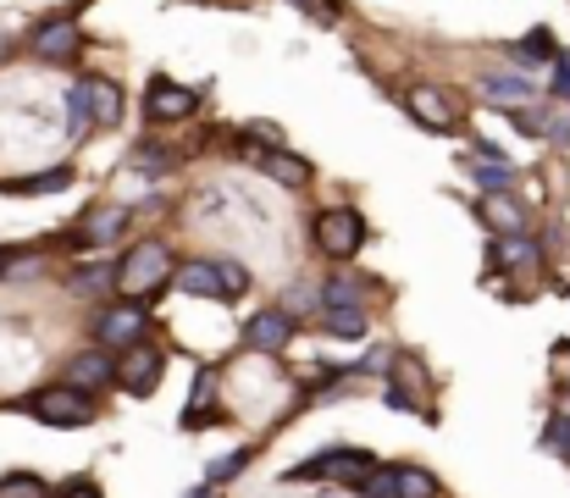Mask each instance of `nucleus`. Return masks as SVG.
<instances>
[{
	"label": "nucleus",
	"instance_id": "obj_11",
	"mask_svg": "<svg viewBox=\"0 0 570 498\" xmlns=\"http://www.w3.org/2000/svg\"><path fill=\"white\" fill-rule=\"evenodd\" d=\"M61 382H72V388H83V393H95V388H111V382H117V360H111V349H100V343H95V349L72 354Z\"/></svg>",
	"mask_w": 570,
	"mask_h": 498
},
{
	"label": "nucleus",
	"instance_id": "obj_10",
	"mask_svg": "<svg viewBox=\"0 0 570 498\" xmlns=\"http://www.w3.org/2000/svg\"><path fill=\"white\" fill-rule=\"evenodd\" d=\"M78 50H83V33H78L72 17H50V22L33 28V56L39 61H72Z\"/></svg>",
	"mask_w": 570,
	"mask_h": 498
},
{
	"label": "nucleus",
	"instance_id": "obj_20",
	"mask_svg": "<svg viewBox=\"0 0 570 498\" xmlns=\"http://www.w3.org/2000/svg\"><path fill=\"white\" fill-rule=\"evenodd\" d=\"M67 183H72V172H67V166H56V172H39V177H17V183H6V194L33 199V194H56V188H67Z\"/></svg>",
	"mask_w": 570,
	"mask_h": 498
},
{
	"label": "nucleus",
	"instance_id": "obj_26",
	"mask_svg": "<svg viewBox=\"0 0 570 498\" xmlns=\"http://www.w3.org/2000/svg\"><path fill=\"white\" fill-rule=\"evenodd\" d=\"M134 166H139V172H150V177H161V172H173V156H167V145L139 139V145H134Z\"/></svg>",
	"mask_w": 570,
	"mask_h": 498
},
{
	"label": "nucleus",
	"instance_id": "obj_33",
	"mask_svg": "<svg viewBox=\"0 0 570 498\" xmlns=\"http://www.w3.org/2000/svg\"><path fill=\"white\" fill-rule=\"evenodd\" d=\"M6 266H11V255H6V250H0V272H6Z\"/></svg>",
	"mask_w": 570,
	"mask_h": 498
},
{
	"label": "nucleus",
	"instance_id": "obj_31",
	"mask_svg": "<svg viewBox=\"0 0 570 498\" xmlns=\"http://www.w3.org/2000/svg\"><path fill=\"white\" fill-rule=\"evenodd\" d=\"M554 95L570 100V56H554Z\"/></svg>",
	"mask_w": 570,
	"mask_h": 498
},
{
	"label": "nucleus",
	"instance_id": "obj_2",
	"mask_svg": "<svg viewBox=\"0 0 570 498\" xmlns=\"http://www.w3.org/2000/svg\"><path fill=\"white\" fill-rule=\"evenodd\" d=\"M22 416H33L45 427H89L95 421V393H83L72 382H50V388L22 399Z\"/></svg>",
	"mask_w": 570,
	"mask_h": 498
},
{
	"label": "nucleus",
	"instance_id": "obj_14",
	"mask_svg": "<svg viewBox=\"0 0 570 498\" xmlns=\"http://www.w3.org/2000/svg\"><path fill=\"white\" fill-rule=\"evenodd\" d=\"M178 289L199 294V300H233V289L222 277V261H189V266H178Z\"/></svg>",
	"mask_w": 570,
	"mask_h": 498
},
{
	"label": "nucleus",
	"instance_id": "obj_13",
	"mask_svg": "<svg viewBox=\"0 0 570 498\" xmlns=\"http://www.w3.org/2000/svg\"><path fill=\"white\" fill-rule=\"evenodd\" d=\"M128 222H134V211H128V205H100V211L83 222V233H78L72 244H89V250H100V244H117V238L128 233Z\"/></svg>",
	"mask_w": 570,
	"mask_h": 498
},
{
	"label": "nucleus",
	"instance_id": "obj_3",
	"mask_svg": "<svg viewBox=\"0 0 570 498\" xmlns=\"http://www.w3.org/2000/svg\"><path fill=\"white\" fill-rule=\"evenodd\" d=\"M311 233H316V250H322V255L350 261V255L366 244V216L350 211V205H333V211H322V216L311 222Z\"/></svg>",
	"mask_w": 570,
	"mask_h": 498
},
{
	"label": "nucleus",
	"instance_id": "obj_15",
	"mask_svg": "<svg viewBox=\"0 0 570 498\" xmlns=\"http://www.w3.org/2000/svg\"><path fill=\"white\" fill-rule=\"evenodd\" d=\"M482 89H488V100H504V111L527 106V95H532V84H527V78H510V72H488Z\"/></svg>",
	"mask_w": 570,
	"mask_h": 498
},
{
	"label": "nucleus",
	"instance_id": "obj_12",
	"mask_svg": "<svg viewBox=\"0 0 570 498\" xmlns=\"http://www.w3.org/2000/svg\"><path fill=\"white\" fill-rule=\"evenodd\" d=\"M194 106H199V95L184 89V84H167V78H156L150 84V100H145V111L156 123H184V117H194Z\"/></svg>",
	"mask_w": 570,
	"mask_h": 498
},
{
	"label": "nucleus",
	"instance_id": "obj_25",
	"mask_svg": "<svg viewBox=\"0 0 570 498\" xmlns=\"http://www.w3.org/2000/svg\"><path fill=\"white\" fill-rule=\"evenodd\" d=\"M0 498H50V488L33 471H11V477H0Z\"/></svg>",
	"mask_w": 570,
	"mask_h": 498
},
{
	"label": "nucleus",
	"instance_id": "obj_30",
	"mask_svg": "<svg viewBox=\"0 0 570 498\" xmlns=\"http://www.w3.org/2000/svg\"><path fill=\"white\" fill-rule=\"evenodd\" d=\"M549 449H560V455L570 460V421L566 416H554V427H549Z\"/></svg>",
	"mask_w": 570,
	"mask_h": 498
},
{
	"label": "nucleus",
	"instance_id": "obj_23",
	"mask_svg": "<svg viewBox=\"0 0 570 498\" xmlns=\"http://www.w3.org/2000/svg\"><path fill=\"white\" fill-rule=\"evenodd\" d=\"M482 216H488V222H493L504 238H510V233H521V211H515L504 194H488V199H482Z\"/></svg>",
	"mask_w": 570,
	"mask_h": 498
},
{
	"label": "nucleus",
	"instance_id": "obj_7",
	"mask_svg": "<svg viewBox=\"0 0 570 498\" xmlns=\"http://www.w3.org/2000/svg\"><path fill=\"white\" fill-rule=\"evenodd\" d=\"M238 156L249 166H261L272 183H283V188H305L311 183V162H299V156H288L283 145H255V139H238Z\"/></svg>",
	"mask_w": 570,
	"mask_h": 498
},
{
	"label": "nucleus",
	"instance_id": "obj_24",
	"mask_svg": "<svg viewBox=\"0 0 570 498\" xmlns=\"http://www.w3.org/2000/svg\"><path fill=\"white\" fill-rule=\"evenodd\" d=\"M361 498H399V466H377L366 482H355Z\"/></svg>",
	"mask_w": 570,
	"mask_h": 498
},
{
	"label": "nucleus",
	"instance_id": "obj_16",
	"mask_svg": "<svg viewBox=\"0 0 570 498\" xmlns=\"http://www.w3.org/2000/svg\"><path fill=\"white\" fill-rule=\"evenodd\" d=\"M83 89H89L95 123H100V128H117V123H122V95H117V84H83Z\"/></svg>",
	"mask_w": 570,
	"mask_h": 498
},
{
	"label": "nucleus",
	"instance_id": "obj_17",
	"mask_svg": "<svg viewBox=\"0 0 570 498\" xmlns=\"http://www.w3.org/2000/svg\"><path fill=\"white\" fill-rule=\"evenodd\" d=\"M510 56H515L521 67H538V61H549V56H560V50H554V33H549V28H532L527 39L510 45Z\"/></svg>",
	"mask_w": 570,
	"mask_h": 498
},
{
	"label": "nucleus",
	"instance_id": "obj_9",
	"mask_svg": "<svg viewBox=\"0 0 570 498\" xmlns=\"http://www.w3.org/2000/svg\"><path fill=\"white\" fill-rule=\"evenodd\" d=\"M294 343V311H261V316H249V328H244V349H255V354H277V349H288Z\"/></svg>",
	"mask_w": 570,
	"mask_h": 498
},
{
	"label": "nucleus",
	"instance_id": "obj_29",
	"mask_svg": "<svg viewBox=\"0 0 570 498\" xmlns=\"http://www.w3.org/2000/svg\"><path fill=\"white\" fill-rule=\"evenodd\" d=\"M222 277H227V289H233V294H244V289H249V266H238V261H222Z\"/></svg>",
	"mask_w": 570,
	"mask_h": 498
},
{
	"label": "nucleus",
	"instance_id": "obj_5",
	"mask_svg": "<svg viewBox=\"0 0 570 498\" xmlns=\"http://www.w3.org/2000/svg\"><path fill=\"white\" fill-rule=\"evenodd\" d=\"M161 377H167V354L150 349V343H134V349L117 360V388H122L128 399H150V393L161 388Z\"/></svg>",
	"mask_w": 570,
	"mask_h": 498
},
{
	"label": "nucleus",
	"instance_id": "obj_34",
	"mask_svg": "<svg viewBox=\"0 0 570 498\" xmlns=\"http://www.w3.org/2000/svg\"><path fill=\"white\" fill-rule=\"evenodd\" d=\"M184 498H210V488H199V494H184Z\"/></svg>",
	"mask_w": 570,
	"mask_h": 498
},
{
	"label": "nucleus",
	"instance_id": "obj_32",
	"mask_svg": "<svg viewBox=\"0 0 570 498\" xmlns=\"http://www.w3.org/2000/svg\"><path fill=\"white\" fill-rule=\"evenodd\" d=\"M560 416H566V421H570V388H566V393H560Z\"/></svg>",
	"mask_w": 570,
	"mask_h": 498
},
{
	"label": "nucleus",
	"instance_id": "obj_18",
	"mask_svg": "<svg viewBox=\"0 0 570 498\" xmlns=\"http://www.w3.org/2000/svg\"><path fill=\"white\" fill-rule=\"evenodd\" d=\"M499 266H510V272H527V266H538V244L527 238V233H510V238H499Z\"/></svg>",
	"mask_w": 570,
	"mask_h": 498
},
{
	"label": "nucleus",
	"instance_id": "obj_28",
	"mask_svg": "<svg viewBox=\"0 0 570 498\" xmlns=\"http://www.w3.org/2000/svg\"><path fill=\"white\" fill-rule=\"evenodd\" d=\"M56 498H106L100 494V482H89V477H72V482H61V494Z\"/></svg>",
	"mask_w": 570,
	"mask_h": 498
},
{
	"label": "nucleus",
	"instance_id": "obj_19",
	"mask_svg": "<svg viewBox=\"0 0 570 498\" xmlns=\"http://www.w3.org/2000/svg\"><path fill=\"white\" fill-rule=\"evenodd\" d=\"M361 300H366L361 277H333V283L322 289V311H361Z\"/></svg>",
	"mask_w": 570,
	"mask_h": 498
},
{
	"label": "nucleus",
	"instance_id": "obj_4",
	"mask_svg": "<svg viewBox=\"0 0 570 498\" xmlns=\"http://www.w3.org/2000/svg\"><path fill=\"white\" fill-rule=\"evenodd\" d=\"M377 471V460L366 455V449H327V455H311L299 471H288L294 482H311V477H322V482H366Z\"/></svg>",
	"mask_w": 570,
	"mask_h": 498
},
{
	"label": "nucleus",
	"instance_id": "obj_21",
	"mask_svg": "<svg viewBox=\"0 0 570 498\" xmlns=\"http://www.w3.org/2000/svg\"><path fill=\"white\" fill-rule=\"evenodd\" d=\"M316 328L333 338H366V311H316Z\"/></svg>",
	"mask_w": 570,
	"mask_h": 498
},
{
	"label": "nucleus",
	"instance_id": "obj_6",
	"mask_svg": "<svg viewBox=\"0 0 570 498\" xmlns=\"http://www.w3.org/2000/svg\"><path fill=\"white\" fill-rule=\"evenodd\" d=\"M145 338V305L139 300H122V305H106L100 316H95V343L100 349H134Z\"/></svg>",
	"mask_w": 570,
	"mask_h": 498
},
{
	"label": "nucleus",
	"instance_id": "obj_27",
	"mask_svg": "<svg viewBox=\"0 0 570 498\" xmlns=\"http://www.w3.org/2000/svg\"><path fill=\"white\" fill-rule=\"evenodd\" d=\"M244 466H249V449H233V455H227V460H216V466H210V471H205V482H210V488H216V482H227V477H238V471H244Z\"/></svg>",
	"mask_w": 570,
	"mask_h": 498
},
{
	"label": "nucleus",
	"instance_id": "obj_22",
	"mask_svg": "<svg viewBox=\"0 0 570 498\" xmlns=\"http://www.w3.org/2000/svg\"><path fill=\"white\" fill-rule=\"evenodd\" d=\"M438 477L421 471V466H399V498H438Z\"/></svg>",
	"mask_w": 570,
	"mask_h": 498
},
{
	"label": "nucleus",
	"instance_id": "obj_1",
	"mask_svg": "<svg viewBox=\"0 0 570 498\" xmlns=\"http://www.w3.org/2000/svg\"><path fill=\"white\" fill-rule=\"evenodd\" d=\"M167 283H178V266H173V250H167L161 238H145V244H134V250L117 261V289H122L128 300H150V294L167 289Z\"/></svg>",
	"mask_w": 570,
	"mask_h": 498
},
{
	"label": "nucleus",
	"instance_id": "obj_8",
	"mask_svg": "<svg viewBox=\"0 0 570 498\" xmlns=\"http://www.w3.org/2000/svg\"><path fill=\"white\" fill-rule=\"evenodd\" d=\"M404 106H410V117H415L421 128H432V134H449V128L460 123V100H449V95L432 89V84H410Z\"/></svg>",
	"mask_w": 570,
	"mask_h": 498
}]
</instances>
